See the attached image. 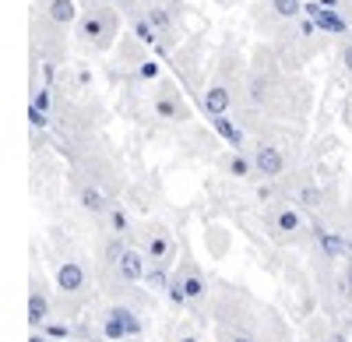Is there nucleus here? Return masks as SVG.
<instances>
[{
  "mask_svg": "<svg viewBox=\"0 0 352 342\" xmlns=\"http://www.w3.org/2000/svg\"><path fill=\"white\" fill-rule=\"evenodd\" d=\"M254 166H257V173L261 177H282V169H285V156L278 152V149H272V145H261L257 152H254Z\"/></svg>",
  "mask_w": 352,
  "mask_h": 342,
  "instance_id": "obj_1",
  "label": "nucleus"
},
{
  "mask_svg": "<svg viewBox=\"0 0 352 342\" xmlns=\"http://www.w3.org/2000/svg\"><path fill=\"white\" fill-rule=\"evenodd\" d=\"M116 272H120L124 282H138V279H144V258H141V250L127 247V250L120 254V261H116Z\"/></svg>",
  "mask_w": 352,
  "mask_h": 342,
  "instance_id": "obj_2",
  "label": "nucleus"
},
{
  "mask_svg": "<svg viewBox=\"0 0 352 342\" xmlns=\"http://www.w3.org/2000/svg\"><path fill=\"white\" fill-rule=\"evenodd\" d=\"M56 286H60L64 293H78L85 286V268L78 261H64L60 268H56Z\"/></svg>",
  "mask_w": 352,
  "mask_h": 342,
  "instance_id": "obj_3",
  "label": "nucleus"
},
{
  "mask_svg": "<svg viewBox=\"0 0 352 342\" xmlns=\"http://www.w3.org/2000/svg\"><path fill=\"white\" fill-rule=\"evenodd\" d=\"M229 103H232V96H229L226 85H212V89L204 92V113H212V117H222L229 109Z\"/></svg>",
  "mask_w": 352,
  "mask_h": 342,
  "instance_id": "obj_4",
  "label": "nucleus"
},
{
  "mask_svg": "<svg viewBox=\"0 0 352 342\" xmlns=\"http://www.w3.org/2000/svg\"><path fill=\"white\" fill-rule=\"evenodd\" d=\"M46 318H50V300H46V293L32 290V297H28V325L39 328V325H46Z\"/></svg>",
  "mask_w": 352,
  "mask_h": 342,
  "instance_id": "obj_5",
  "label": "nucleus"
},
{
  "mask_svg": "<svg viewBox=\"0 0 352 342\" xmlns=\"http://www.w3.org/2000/svg\"><path fill=\"white\" fill-rule=\"evenodd\" d=\"M102 332H106V339H113V342H120V339H127V335H131V332H127V321H124V314H120V307H113L109 314H106Z\"/></svg>",
  "mask_w": 352,
  "mask_h": 342,
  "instance_id": "obj_6",
  "label": "nucleus"
},
{
  "mask_svg": "<svg viewBox=\"0 0 352 342\" xmlns=\"http://www.w3.org/2000/svg\"><path fill=\"white\" fill-rule=\"evenodd\" d=\"M317 244H320V254L324 258H338V254H345V237H338V233H324V230H317Z\"/></svg>",
  "mask_w": 352,
  "mask_h": 342,
  "instance_id": "obj_7",
  "label": "nucleus"
},
{
  "mask_svg": "<svg viewBox=\"0 0 352 342\" xmlns=\"http://www.w3.org/2000/svg\"><path fill=\"white\" fill-rule=\"evenodd\" d=\"M307 11H310V18H314L320 28H328V32H345V21H342L338 14H331V8H324V11H320L317 4H310Z\"/></svg>",
  "mask_w": 352,
  "mask_h": 342,
  "instance_id": "obj_8",
  "label": "nucleus"
},
{
  "mask_svg": "<svg viewBox=\"0 0 352 342\" xmlns=\"http://www.w3.org/2000/svg\"><path fill=\"white\" fill-rule=\"evenodd\" d=\"M144 282H148V290H155V293H166L169 290V272H166V261H159L155 268H148L144 272Z\"/></svg>",
  "mask_w": 352,
  "mask_h": 342,
  "instance_id": "obj_9",
  "label": "nucleus"
},
{
  "mask_svg": "<svg viewBox=\"0 0 352 342\" xmlns=\"http://www.w3.org/2000/svg\"><path fill=\"white\" fill-rule=\"evenodd\" d=\"M81 205H85L88 212H92V215H99V212H106V209H109V205H106V197H102L96 187H85V191H81Z\"/></svg>",
  "mask_w": 352,
  "mask_h": 342,
  "instance_id": "obj_10",
  "label": "nucleus"
},
{
  "mask_svg": "<svg viewBox=\"0 0 352 342\" xmlns=\"http://www.w3.org/2000/svg\"><path fill=\"white\" fill-rule=\"evenodd\" d=\"M275 226H278V233H296L300 230V212L296 209H282L275 215Z\"/></svg>",
  "mask_w": 352,
  "mask_h": 342,
  "instance_id": "obj_11",
  "label": "nucleus"
},
{
  "mask_svg": "<svg viewBox=\"0 0 352 342\" xmlns=\"http://www.w3.org/2000/svg\"><path fill=\"white\" fill-rule=\"evenodd\" d=\"M50 18L60 21V25L74 21V4H71V0H50Z\"/></svg>",
  "mask_w": 352,
  "mask_h": 342,
  "instance_id": "obj_12",
  "label": "nucleus"
},
{
  "mask_svg": "<svg viewBox=\"0 0 352 342\" xmlns=\"http://www.w3.org/2000/svg\"><path fill=\"white\" fill-rule=\"evenodd\" d=\"M148 258H152V261H166V258H169V240H166L162 233H155V237L148 240Z\"/></svg>",
  "mask_w": 352,
  "mask_h": 342,
  "instance_id": "obj_13",
  "label": "nucleus"
},
{
  "mask_svg": "<svg viewBox=\"0 0 352 342\" xmlns=\"http://www.w3.org/2000/svg\"><path fill=\"white\" fill-rule=\"evenodd\" d=\"M184 290H187V300H201L204 297V279L190 268L187 272V279H184Z\"/></svg>",
  "mask_w": 352,
  "mask_h": 342,
  "instance_id": "obj_14",
  "label": "nucleus"
},
{
  "mask_svg": "<svg viewBox=\"0 0 352 342\" xmlns=\"http://www.w3.org/2000/svg\"><path fill=\"white\" fill-rule=\"evenodd\" d=\"M109 226H113V233H127L131 230V219L124 209H109Z\"/></svg>",
  "mask_w": 352,
  "mask_h": 342,
  "instance_id": "obj_15",
  "label": "nucleus"
},
{
  "mask_svg": "<svg viewBox=\"0 0 352 342\" xmlns=\"http://www.w3.org/2000/svg\"><path fill=\"white\" fill-rule=\"evenodd\" d=\"M272 4H275V11H278L282 18H296V14L303 11L300 0H272Z\"/></svg>",
  "mask_w": 352,
  "mask_h": 342,
  "instance_id": "obj_16",
  "label": "nucleus"
},
{
  "mask_svg": "<svg viewBox=\"0 0 352 342\" xmlns=\"http://www.w3.org/2000/svg\"><path fill=\"white\" fill-rule=\"evenodd\" d=\"M215 127H219V134H222V138H229V141H232V145H240V141H243V134H240L236 127H232L229 120H222V117H215Z\"/></svg>",
  "mask_w": 352,
  "mask_h": 342,
  "instance_id": "obj_17",
  "label": "nucleus"
},
{
  "mask_svg": "<svg viewBox=\"0 0 352 342\" xmlns=\"http://www.w3.org/2000/svg\"><path fill=\"white\" fill-rule=\"evenodd\" d=\"M300 205H307V209H317V205H320V187L307 184V187L300 191Z\"/></svg>",
  "mask_w": 352,
  "mask_h": 342,
  "instance_id": "obj_18",
  "label": "nucleus"
},
{
  "mask_svg": "<svg viewBox=\"0 0 352 342\" xmlns=\"http://www.w3.org/2000/svg\"><path fill=\"white\" fill-rule=\"evenodd\" d=\"M124 250H127V247H124L120 233H116V237L106 244V261H113V265H116V261H120V254H124Z\"/></svg>",
  "mask_w": 352,
  "mask_h": 342,
  "instance_id": "obj_19",
  "label": "nucleus"
},
{
  "mask_svg": "<svg viewBox=\"0 0 352 342\" xmlns=\"http://www.w3.org/2000/svg\"><path fill=\"white\" fill-rule=\"evenodd\" d=\"M229 169H232V177H247V173H250V162H247L243 156H232Z\"/></svg>",
  "mask_w": 352,
  "mask_h": 342,
  "instance_id": "obj_20",
  "label": "nucleus"
},
{
  "mask_svg": "<svg viewBox=\"0 0 352 342\" xmlns=\"http://www.w3.org/2000/svg\"><path fill=\"white\" fill-rule=\"evenodd\" d=\"M148 18H152V25H155V28H162V32H166V28H169V14H166V11L152 8V11H148Z\"/></svg>",
  "mask_w": 352,
  "mask_h": 342,
  "instance_id": "obj_21",
  "label": "nucleus"
},
{
  "mask_svg": "<svg viewBox=\"0 0 352 342\" xmlns=\"http://www.w3.org/2000/svg\"><path fill=\"white\" fill-rule=\"evenodd\" d=\"M99 32H102V18H88V21H85V36L96 39Z\"/></svg>",
  "mask_w": 352,
  "mask_h": 342,
  "instance_id": "obj_22",
  "label": "nucleus"
},
{
  "mask_svg": "<svg viewBox=\"0 0 352 342\" xmlns=\"http://www.w3.org/2000/svg\"><path fill=\"white\" fill-rule=\"evenodd\" d=\"M155 109H159V117H176V103L173 99H159Z\"/></svg>",
  "mask_w": 352,
  "mask_h": 342,
  "instance_id": "obj_23",
  "label": "nucleus"
},
{
  "mask_svg": "<svg viewBox=\"0 0 352 342\" xmlns=\"http://www.w3.org/2000/svg\"><path fill=\"white\" fill-rule=\"evenodd\" d=\"M138 36L144 39V43H152L155 36H152V28H148V21H138Z\"/></svg>",
  "mask_w": 352,
  "mask_h": 342,
  "instance_id": "obj_24",
  "label": "nucleus"
},
{
  "mask_svg": "<svg viewBox=\"0 0 352 342\" xmlns=\"http://www.w3.org/2000/svg\"><path fill=\"white\" fill-rule=\"evenodd\" d=\"M46 332H50L53 339H67V325H50Z\"/></svg>",
  "mask_w": 352,
  "mask_h": 342,
  "instance_id": "obj_25",
  "label": "nucleus"
},
{
  "mask_svg": "<svg viewBox=\"0 0 352 342\" xmlns=\"http://www.w3.org/2000/svg\"><path fill=\"white\" fill-rule=\"evenodd\" d=\"M342 64H345V71L352 74V43H349V46L342 50Z\"/></svg>",
  "mask_w": 352,
  "mask_h": 342,
  "instance_id": "obj_26",
  "label": "nucleus"
},
{
  "mask_svg": "<svg viewBox=\"0 0 352 342\" xmlns=\"http://www.w3.org/2000/svg\"><path fill=\"white\" fill-rule=\"evenodd\" d=\"M155 74H159L155 64H141V78H155Z\"/></svg>",
  "mask_w": 352,
  "mask_h": 342,
  "instance_id": "obj_27",
  "label": "nucleus"
},
{
  "mask_svg": "<svg viewBox=\"0 0 352 342\" xmlns=\"http://www.w3.org/2000/svg\"><path fill=\"white\" fill-rule=\"evenodd\" d=\"M342 282H345V290H349V293H352V261H349V265H345V279H342Z\"/></svg>",
  "mask_w": 352,
  "mask_h": 342,
  "instance_id": "obj_28",
  "label": "nucleus"
},
{
  "mask_svg": "<svg viewBox=\"0 0 352 342\" xmlns=\"http://www.w3.org/2000/svg\"><path fill=\"white\" fill-rule=\"evenodd\" d=\"M229 342H254V339H250V335H232Z\"/></svg>",
  "mask_w": 352,
  "mask_h": 342,
  "instance_id": "obj_29",
  "label": "nucleus"
},
{
  "mask_svg": "<svg viewBox=\"0 0 352 342\" xmlns=\"http://www.w3.org/2000/svg\"><path fill=\"white\" fill-rule=\"evenodd\" d=\"M28 342H50V339H46V335H39V332H36V335H32V339H28Z\"/></svg>",
  "mask_w": 352,
  "mask_h": 342,
  "instance_id": "obj_30",
  "label": "nucleus"
},
{
  "mask_svg": "<svg viewBox=\"0 0 352 342\" xmlns=\"http://www.w3.org/2000/svg\"><path fill=\"white\" fill-rule=\"evenodd\" d=\"M335 342H345V335H335Z\"/></svg>",
  "mask_w": 352,
  "mask_h": 342,
  "instance_id": "obj_31",
  "label": "nucleus"
},
{
  "mask_svg": "<svg viewBox=\"0 0 352 342\" xmlns=\"http://www.w3.org/2000/svg\"><path fill=\"white\" fill-rule=\"evenodd\" d=\"M184 342H194V339H190V335H187V339H184Z\"/></svg>",
  "mask_w": 352,
  "mask_h": 342,
  "instance_id": "obj_32",
  "label": "nucleus"
},
{
  "mask_svg": "<svg viewBox=\"0 0 352 342\" xmlns=\"http://www.w3.org/2000/svg\"><path fill=\"white\" fill-rule=\"evenodd\" d=\"M64 342H67V339H64Z\"/></svg>",
  "mask_w": 352,
  "mask_h": 342,
  "instance_id": "obj_33",
  "label": "nucleus"
}]
</instances>
